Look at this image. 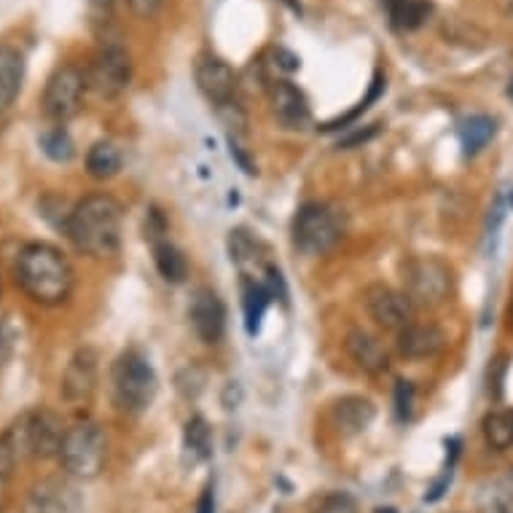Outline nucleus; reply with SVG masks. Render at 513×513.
Listing matches in <instances>:
<instances>
[{
	"instance_id": "f257e3e1",
	"label": "nucleus",
	"mask_w": 513,
	"mask_h": 513,
	"mask_svg": "<svg viewBox=\"0 0 513 513\" xmlns=\"http://www.w3.org/2000/svg\"><path fill=\"white\" fill-rule=\"evenodd\" d=\"M65 234L84 256H116V250L121 248V205L108 194L84 197L68 213Z\"/></svg>"
},
{
	"instance_id": "f03ea898",
	"label": "nucleus",
	"mask_w": 513,
	"mask_h": 513,
	"mask_svg": "<svg viewBox=\"0 0 513 513\" xmlns=\"http://www.w3.org/2000/svg\"><path fill=\"white\" fill-rule=\"evenodd\" d=\"M17 283L35 304L54 307L73 291V269L54 245L30 242L17 258Z\"/></svg>"
},
{
	"instance_id": "7ed1b4c3",
	"label": "nucleus",
	"mask_w": 513,
	"mask_h": 513,
	"mask_svg": "<svg viewBox=\"0 0 513 513\" xmlns=\"http://www.w3.org/2000/svg\"><path fill=\"white\" fill-rule=\"evenodd\" d=\"M113 403L127 414H143L156 398V374L143 352H121L111 371Z\"/></svg>"
},
{
	"instance_id": "20e7f679",
	"label": "nucleus",
	"mask_w": 513,
	"mask_h": 513,
	"mask_svg": "<svg viewBox=\"0 0 513 513\" xmlns=\"http://www.w3.org/2000/svg\"><path fill=\"white\" fill-rule=\"evenodd\" d=\"M60 465L73 479H95L105 465V433L95 419H78L65 433Z\"/></svg>"
},
{
	"instance_id": "39448f33",
	"label": "nucleus",
	"mask_w": 513,
	"mask_h": 513,
	"mask_svg": "<svg viewBox=\"0 0 513 513\" xmlns=\"http://www.w3.org/2000/svg\"><path fill=\"white\" fill-rule=\"evenodd\" d=\"M65 433L68 428L62 425L60 414H54L52 409H38L19 419L17 428L9 430V438L17 454L49 460V457H60Z\"/></svg>"
},
{
	"instance_id": "423d86ee",
	"label": "nucleus",
	"mask_w": 513,
	"mask_h": 513,
	"mask_svg": "<svg viewBox=\"0 0 513 513\" xmlns=\"http://www.w3.org/2000/svg\"><path fill=\"white\" fill-rule=\"evenodd\" d=\"M403 293L411 307H441L452 293V272L441 258L417 256L403 266Z\"/></svg>"
},
{
	"instance_id": "0eeeda50",
	"label": "nucleus",
	"mask_w": 513,
	"mask_h": 513,
	"mask_svg": "<svg viewBox=\"0 0 513 513\" xmlns=\"http://www.w3.org/2000/svg\"><path fill=\"white\" fill-rule=\"evenodd\" d=\"M342 218L334 207L309 202L293 218V245L307 256H325L342 240Z\"/></svg>"
},
{
	"instance_id": "6e6552de",
	"label": "nucleus",
	"mask_w": 513,
	"mask_h": 513,
	"mask_svg": "<svg viewBox=\"0 0 513 513\" xmlns=\"http://www.w3.org/2000/svg\"><path fill=\"white\" fill-rule=\"evenodd\" d=\"M86 73L78 70L76 65H62L52 73V78L46 81L43 89L41 108L43 116L54 124H65L81 111V100L86 92Z\"/></svg>"
},
{
	"instance_id": "1a4fd4ad",
	"label": "nucleus",
	"mask_w": 513,
	"mask_h": 513,
	"mask_svg": "<svg viewBox=\"0 0 513 513\" xmlns=\"http://www.w3.org/2000/svg\"><path fill=\"white\" fill-rule=\"evenodd\" d=\"M132 81V60L129 52L116 41H105L89 62L86 84L105 100H116L127 92Z\"/></svg>"
},
{
	"instance_id": "9d476101",
	"label": "nucleus",
	"mask_w": 513,
	"mask_h": 513,
	"mask_svg": "<svg viewBox=\"0 0 513 513\" xmlns=\"http://www.w3.org/2000/svg\"><path fill=\"white\" fill-rule=\"evenodd\" d=\"M25 513H84V495L70 479H43L30 489Z\"/></svg>"
},
{
	"instance_id": "9b49d317",
	"label": "nucleus",
	"mask_w": 513,
	"mask_h": 513,
	"mask_svg": "<svg viewBox=\"0 0 513 513\" xmlns=\"http://www.w3.org/2000/svg\"><path fill=\"white\" fill-rule=\"evenodd\" d=\"M366 309L382 331L401 334L406 325H411V301L406 293L393 291L390 285H371L366 291Z\"/></svg>"
},
{
	"instance_id": "f8f14e48",
	"label": "nucleus",
	"mask_w": 513,
	"mask_h": 513,
	"mask_svg": "<svg viewBox=\"0 0 513 513\" xmlns=\"http://www.w3.org/2000/svg\"><path fill=\"white\" fill-rule=\"evenodd\" d=\"M189 320L194 334L205 344H218L221 342L223 331H226V307L218 299V293L210 288H199L191 296L189 304Z\"/></svg>"
},
{
	"instance_id": "ddd939ff",
	"label": "nucleus",
	"mask_w": 513,
	"mask_h": 513,
	"mask_svg": "<svg viewBox=\"0 0 513 513\" xmlns=\"http://www.w3.org/2000/svg\"><path fill=\"white\" fill-rule=\"evenodd\" d=\"M97 390V352L84 347L70 358L65 374H62V395L73 406L92 401Z\"/></svg>"
},
{
	"instance_id": "4468645a",
	"label": "nucleus",
	"mask_w": 513,
	"mask_h": 513,
	"mask_svg": "<svg viewBox=\"0 0 513 513\" xmlns=\"http://www.w3.org/2000/svg\"><path fill=\"white\" fill-rule=\"evenodd\" d=\"M194 78H197L199 92L215 105H229L234 92H237V76L234 70L213 54H202L194 65Z\"/></svg>"
},
{
	"instance_id": "2eb2a0df",
	"label": "nucleus",
	"mask_w": 513,
	"mask_h": 513,
	"mask_svg": "<svg viewBox=\"0 0 513 513\" xmlns=\"http://www.w3.org/2000/svg\"><path fill=\"white\" fill-rule=\"evenodd\" d=\"M269 105H272L274 119L280 121L285 129H304L312 119L307 95L288 81H277V84L269 86Z\"/></svg>"
},
{
	"instance_id": "dca6fc26",
	"label": "nucleus",
	"mask_w": 513,
	"mask_h": 513,
	"mask_svg": "<svg viewBox=\"0 0 513 513\" xmlns=\"http://www.w3.org/2000/svg\"><path fill=\"white\" fill-rule=\"evenodd\" d=\"M446 336L444 331L433 323H411L403 328L401 334H398V352H401V358L409 360H425L433 358L438 352L444 350Z\"/></svg>"
},
{
	"instance_id": "f3484780",
	"label": "nucleus",
	"mask_w": 513,
	"mask_h": 513,
	"mask_svg": "<svg viewBox=\"0 0 513 513\" xmlns=\"http://www.w3.org/2000/svg\"><path fill=\"white\" fill-rule=\"evenodd\" d=\"M344 347L350 352V358L368 374H382V371L390 368V355H387L377 336H371L368 331H360V328L350 331Z\"/></svg>"
},
{
	"instance_id": "a211bd4d",
	"label": "nucleus",
	"mask_w": 513,
	"mask_h": 513,
	"mask_svg": "<svg viewBox=\"0 0 513 513\" xmlns=\"http://www.w3.org/2000/svg\"><path fill=\"white\" fill-rule=\"evenodd\" d=\"M377 417V406L363 395H347L334 406V422L342 436H360Z\"/></svg>"
},
{
	"instance_id": "6ab92c4d",
	"label": "nucleus",
	"mask_w": 513,
	"mask_h": 513,
	"mask_svg": "<svg viewBox=\"0 0 513 513\" xmlns=\"http://www.w3.org/2000/svg\"><path fill=\"white\" fill-rule=\"evenodd\" d=\"M22 81H25V57L9 43H0V111H6L17 100Z\"/></svg>"
},
{
	"instance_id": "aec40b11",
	"label": "nucleus",
	"mask_w": 513,
	"mask_h": 513,
	"mask_svg": "<svg viewBox=\"0 0 513 513\" xmlns=\"http://www.w3.org/2000/svg\"><path fill=\"white\" fill-rule=\"evenodd\" d=\"M121 164H124V154L113 140H100L86 154V172L95 180H108L119 175Z\"/></svg>"
},
{
	"instance_id": "412c9836",
	"label": "nucleus",
	"mask_w": 513,
	"mask_h": 513,
	"mask_svg": "<svg viewBox=\"0 0 513 513\" xmlns=\"http://www.w3.org/2000/svg\"><path fill=\"white\" fill-rule=\"evenodd\" d=\"M387 14H390V25L395 30H417V27L425 25V19L430 17V6L428 0H385Z\"/></svg>"
},
{
	"instance_id": "4be33fe9",
	"label": "nucleus",
	"mask_w": 513,
	"mask_h": 513,
	"mask_svg": "<svg viewBox=\"0 0 513 513\" xmlns=\"http://www.w3.org/2000/svg\"><path fill=\"white\" fill-rule=\"evenodd\" d=\"M154 264L156 272L162 274L164 280L172 285L183 283V280L189 277V261H186V256H183L175 245H170V242H156Z\"/></svg>"
},
{
	"instance_id": "5701e85b",
	"label": "nucleus",
	"mask_w": 513,
	"mask_h": 513,
	"mask_svg": "<svg viewBox=\"0 0 513 513\" xmlns=\"http://www.w3.org/2000/svg\"><path fill=\"white\" fill-rule=\"evenodd\" d=\"M497 135V121L489 116H471L460 124V140L465 154H479L481 148H487L492 143V137Z\"/></svg>"
},
{
	"instance_id": "b1692460",
	"label": "nucleus",
	"mask_w": 513,
	"mask_h": 513,
	"mask_svg": "<svg viewBox=\"0 0 513 513\" xmlns=\"http://www.w3.org/2000/svg\"><path fill=\"white\" fill-rule=\"evenodd\" d=\"M484 438L497 452H505L513 446V409L489 411L484 417Z\"/></svg>"
},
{
	"instance_id": "393cba45",
	"label": "nucleus",
	"mask_w": 513,
	"mask_h": 513,
	"mask_svg": "<svg viewBox=\"0 0 513 513\" xmlns=\"http://www.w3.org/2000/svg\"><path fill=\"white\" fill-rule=\"evenodd\" d=\"M38 143H41V151L52 162H70L73 156H76V143H73V137H70V132L65 127H52L46 129V132H41V137H38Z\"/></svg>"
},
{
	"instance_id": "a878e982",
	"label": "nucleus",
	"mask_w": 513,
	"mask_h": 513,
	"mask_svg": "<svg viewBox=\"0 0 513 513\" xmlns=\"http://www.w3.org/2000/svg\"><path fill=\"white\" fill-rule=\"evenodd\" d=\"M183 446L191 457L197 460H207L213 452V438H210V428L202 417H191L183 430Z\"/></svg>"
},
{
	"instance_id": "bb28decb",
	"label": "nucleus",
	"mask_w": 513,
	"mask_h": 513,
	"mask_svg": "<svg viewBox=\"0 0 513 513\" xmlns=\"http://www.w3.org/2000/svg\"><path fill=\"white\" fill-rule=\"evenodd\" d=\"M242 291H245V317H248V331L250 334H256L258 328H261V317H264L266 307H269L272 293H269V288H264V285L250 283V280H245Z\"/></svg>"
},
{
	"instance_id": "cd10ccee",
	"label": "nucleus",
	"mask_w": 513,
	"mask_h": 513,
	"mask_svg": "<svg viewBox=\"0 0 513 513\" xmlns=\"http://www.w3.org/2000/svg\"><path fill=\"white\" fill-rule=\"evenodd\" d=\"M312 513H360L355 497L347 495V492H331V495H323L312 505Z\"/></svg>"
},
{
	"instance_id": "c85d7f7f",
	"label": "nucleus",
	"mask_w": 513,
	"mask_h": 513,
	"mask_svg": "<svg viewBox=\"0 0 513 513\" xmlns=\"http://www.w3.org/2000/svg\"><path fill=\"white\" fill-rule=\"evenodd\" d=\"M411 406H414V385L411 382H398V387H395V411H398V417L409 419Z\"/></svg>"
},
{
	"instance_id": "c756f323",
	"label": "nucleus",
	"mask_w": 513,
	"mask_h": 513,
	"mask_svg": "<svg viewBox=\"0 0 513 513\" xmlns=\"http://www.w3.org/2000/svg\"><path fill=\"white\" fill-rule=\"evenodd\" d=\"M17 449H14V444H11L9 433L6 436H0V481L6 479L11 473V468H14V462H17Z\"/></svg>"
},
{
	"instance_id": "7c9ffc66",
	"label": "nucleus",
	"mask_w": 513,
	"mask_h": 513,
	"mask_svg": "<svg viewBox=\"0 0 513 513\" xmlns=\"http://www.w3.org/2000/svg\"><path fill=\"white\" fill-rule=\"evenodd\" d=\"M129 9L140 19H154L162 9V0H129Z\"/></svg>"
},
{
	"instance_id": "2f4dec72",
	"label": "nucleus",
	"mask_w": 513,
	"mask_h": 513,
	"mask_svg": "<svg viewBox=\"0 0 513 513\" xmlns=\"http://www.w3.org/2000/svg\"><path fill=\"white\" fill-rule=\"evenodd\" d=\"M197 513H215V495L210 487L205 489V495H202V500H199Z\"/></svg>"
},
{
	"instance_id": "473e14b6",
	"label": "nucleus",
	"mask_w": 513,
	"mask_h": 513,
	"mask_svg": "<svg viewBox=\"0 0 513 513\" xmlns=\"http://www.w3.org/2000/svg\"><path fill=\"white\" fill-rule=\"evenodd\" d=\"M11 352V334H9V328L6 325H0V360L6 358Z\"/></svg>"
},
{
	"instance_id": "72a5a7b5",
	"label": "nucleus",
	"mask_w": 513,
	"mask_h": 513,
	"mask_svg": "<svg viewBox=\"0 0 513 513\" xmlns=\"http://www.w3.org/2000/svg\"><path fill=\"white\" fill-rule=\"evenodd\" d=\"M92 6H97V9H111V3L113 0H89Z\"/></svg>"
},
{
	"instance_id": "f704fd0d",
	"label": "nucleus",
	"mask_w": 513,
	"mask_h": 513,
	"mask_svg": "<svg viewBox=\"0 0 513 513\" xmlns=\"http://www.w3.org/2000/svg\"><path fill=\"white\" fill-rule=\"evenodd\" d=\"M508 97L513 100V78H511V84H508Z\"/></svg>"
},
{
	"instance_id": "c9c22d12",
	"label": "nucleus",
	"mask_w": 513,
	"mask_h": 513,
	"mask_svg": "<svg viewBox=\"0 0 513 513\" xmlns=\"http://www.w3.org/2000/svg\"><path fill=\"white\" fill-rule=\"evenodd\" d=\"M511 205H513V197H511Z\"/></svg>"
},
{
	"instance_id": "e433bc0d",
	"label": "nucleus",
	"mask_w": 513,
	"mask_h": 513,
	"mask_svg": "<svg viewBox=\"0 0 513 513\" xmlns=\"http://www.w3.org/2000/svg\"><path fill=\"white\" fill-rule=\"evenodd\" d=\"M511 3H513V0H511Z\"/></svg>"
}]
</instances>
